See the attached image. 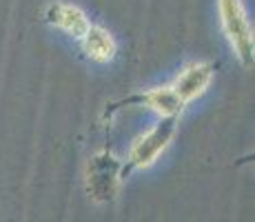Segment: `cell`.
<instances>
[{"instance_id": "cell-7", "label": "cell", "mask_w": 255, "mask_h": 222, "mask_svg": "<svg viewBox=\"0 0 255 222\" xmlns=\"http://www.w3.org/2000/svg\"><path fill=\"white\" fill-rule=\"evenodd\" d=\"M82 42V51L96 62H109L116 58V40L105 27L100 24H89L87 31L80 36Z\"/></svg>"}, {"instance_id": "cell-6", "label": "cell", "mask_w": 255, "mask_h": 222, "mask_svg": "<svg viewBox=\"0 0 255 222\" xmlns=\"http://www.w3.org/2000/svg\"><path fill=\"white\" fill-rule=\"evenodd\" d=\"M45 20L49 24H53V27L67 31L73 38H80L87 31V27H89L85 11L69 2H51L45 9Z\"/></svg>"}, {"instance_id": "cell-1", "label": "cell", "mask_w": 255, "mask_h": 222, "mask_svg": "<svg viewBox=\"0 0 255 222\" xmlns=\"http://www.w3.org/2000/svg\"><path fill=\"white\" fill-rule=\"evenodd\" d=\"M175 127H178V116H162V120L133 145V149H131V154H129V160H127V165L120 169V176L127 178L133 169H142V167L153 165L155 158L162 154L166 149V145L171 142V138H173V133H175Z\"/></svg>"}, {"instance_id": "cell-2", "label": "cell", "mask_w": 255, "mask_h": 222, "mask_svg": "<svg viewBox=\"0 0 255 222\" xmlns=\"http://www.w3.org/2000/svg\"><path fill=\"white\" fill-rule=\"evenodd\" d=\"M220 16L229 42L244 67L253 65V27L240 0H220Z\"/></svg>"}, {"instance_id": "cell-3", "label": "cell", "mask_w": 255, "mask_h": 222, "mask_svg": "<svg viewBox=\"0 0 255 222\" xmlns=\"http://www.w3.org/2000/svg\"><path fill=\"white\" fill-rule=\"evenodd\" d=\"M120 162L111 154H98L89 162V171H87V189H89L91 198L98 202H109L116 198L118 182H120Z\"/></svg>"}, {"instance_id": "cell-5", "label": "cell", "mask_w": 255, "mask_h": 222, "mask_svg": "<svg viewBox=\"0 0 255 222\" xmlns=\"http://www.w3.org/2000/svg\"><path fill=\"white\" fill-rule=\"evenodd\" d=\"M127 105H144L146 109L158 111L160 116H178L184 107L182 100L175 96V91L171 87L151 89V91L135 93V96L125 98V100L118 102V107H127ZM118 107H111V109H118Z\"/></svg>"}, {"instance_id": "cell-4", "label": "cell", "mask_w": 255, "mask_h": 222, "mask_svg": "<svg viewBox=\"0 0 255 222\" xmlns=\"http://www.w3.org/2000/svg\"><path fill=\"white\" fill-rule=\"evenodd\" d=\"M213 73H215L213 62H193L184 71H180V76L175 78L171 89L182 100V105H186V102L195 100L198 96H202L207 91V87L213 80Z\"/></svg>"}]
</instances>
